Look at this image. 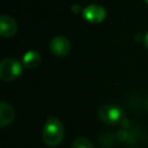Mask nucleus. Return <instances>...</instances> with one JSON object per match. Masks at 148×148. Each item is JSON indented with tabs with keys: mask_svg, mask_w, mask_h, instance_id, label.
Wrapping results in <instances>:
<instances>
[{
	"mask_svg": "<svg viewBox=\"0 0 148 148\" xmlns=\"http://www.w3.org/2000/svg\"><path fill=\"white\" fill-rule=\"evenodd\" d=\"M143 43H145V46L148 49V32L145 35V37H143Z\"/></svg>",
	"mask_w": 148,
	"mask_h": 148,
	"instance_id": "nucleus-11",
	"label": "nucleus"
},
{
	"mask_svg": "<svg viewBox=\"0 0 148 148\" xmlns=\"http://www.w3.org/2000/svg\"><path fill=\"white\" fill-rule=\"evenodd\" d=\"M123 111L114 104H105L98 110V118L106 125H116L120 121Z\"/></svg>",
	"mask_w": 148,
	"mask_h": 148,
	"instance_id": "nucleus-3",
	"label": "nucleus"
},
{
	"mask_svg": "<svg viewBox=\"0 0 148 148\" xmlns=\"http://www.w3.org/2000/svg\"><path fill=\"white\" fill-rule=\"evenodd\" d=\"M22 73V65L13 59L6 58L0 62V79L2 81H13Z\"/></svg>",
	"mask_w": 148,
	"mask_h": 148,
	"instance_id": "nucleus-2",
	"label": "nucleus"
},
{
	"mask_svg": "<svg viewBox=\"0 0 148 148\" xmlns=\"http://www.w3.org/2000/svg\"><path fill=\"white\" fill-rule=\"evenodd\" d=\"M71 148H94V147H92V143L87 138L80 136V138H76L73 141Z\"/></svg>",
	"mask_w": 148,
	"mask_h": 148,
	"instance_id": "nucleus-9",
	"label": "nucleus"
},
{
	"mask_svg": "<svg viewBox=\"0 0 148 148\" xmlns=\"http://www.w3.org/2000/svg\"><path fill=\"white\" fill-rule=\"evenodd\" d=\"M17 31L15 20L9 15H1L0 17V34L5 38L13 37Z\"/></svg>",
	"mask_w": 148,
	"mask_h": 148,
	"instance_id": "nucleus-6",
	"label": "nucleus"
},
{
	"mask_svg": "<svg viewBox=\"0 0 148 148\" xmlns=\"http://www.w3.org/2000/svg\"><path fill=\"white\" fill-rule=\"evenodd\" d=\"M82 16L90 23H101L106 16L105 8L99 5H89L82 9Z\"/></svg>",
	"mask_w": 148,
	"mask_h": 148,
	"instance_id": "nucleus-4",
	"label": "nucleus"
},
{
	"mask_svg": "<svg viewBox=\"0 0 148 148\" xmlns=\"http://www.w3.org/2000/svg\"><path fill=\"white\" fill-rule=\"evenodd\" d=\"M72 10H73L74 13H79V12H81V13H82V10H81V7H80L79 5H75V6H72Z\"/></svg>",
	"mask_w": 148,
	"mask_h": 148,
	"instance_id": "nucleus-10",
	"label": "nucleus"
},
{
	"mask_svg": "<svg viewBox=\"0 0 148 148\" xmlns=\"http://www.w3.org/2000/svg\"><path fill=\"white\" fill-rule=\"evenodd\" d=\"M50 51L56 57H65L71 50V44L68 39L64 36H56L50 42Z\"/></svg>",
	"mask_w": 148,
	"mask_h": 148,
	"instance_id": "nucleus-5",
	"label": "nucleus"
},
{
	"mask_svg": "<svg viewBox=\"0 0 148 148\" xmlns=\"http://www.w3.org/2000/svg\"><path fill=\"white\" fill-rule=\"evenodd\" d=\"M15 118V111L10 104L2 101L0 103V126L3 128L13 123Z\"/></svg>",
	"mask_w": 148,
	"mask_h": 148,
	"instance_id": "nucleus-7",
	"label": "nucleus"
},
{
	"mask_svg": "<svg viewBox=\"0 0 148 148\" xmlns=\"http://www.w3.org/2000/svg\"><path fill=\"white\" fill-rule=\"evenodd\" d=\"M145 1H146V2H147V3H148V0H145Z\"/></svg>",
	"mask_w": 148,
	"mask_h": 148,
	"instance_id": "nucleus-13",
	"label": "nucleus"
},
{
	"mask_svg": "<svg viewBox=\"0 0 148 148\" xmlns=\"http://www.w3.org/2000/svg\"><path fill=\"white\" fill-rule=\"evenodd\" d=\"M40 62V54L37 51H28L22 57V64L27 68H35Z\"/></svg>",
	"mask_w": 148,
	"mask_h": 148,
	"instance_id": "nucleus-8",
	"label": "nucleus"
},
{
	"mask_svg": "<svg viewBox=\"0 0 148 148\" xmlns=\"http://www.w3.org/2000/svg\"><path fill=\"white\" fill-rule=\"evenodd\" d=\"M146 109L148 110V97H147V99H146Z\"/></svg>",
	"mask_w": 148,
	"mask_h": 148,
	"instance_id": "nucleus-12",
	"label": "nucleus"
},
{
	"mask_svg": "<svg viewBox=\"0 0 148 148\" xmlns=\"http://www.w3.org/2000/svg\"><path fill=\"white\" fill-rule=\"evenodd\" d=\"M42 138L46 146L56 147L64 138V125L56 117H49L42 131Z\"/></svg>",
	"mask_w": 148,
	"mask_h": 148,
	"instance_id": "nucleus-1",
	"label": "nucleus"
}]
</instances>
